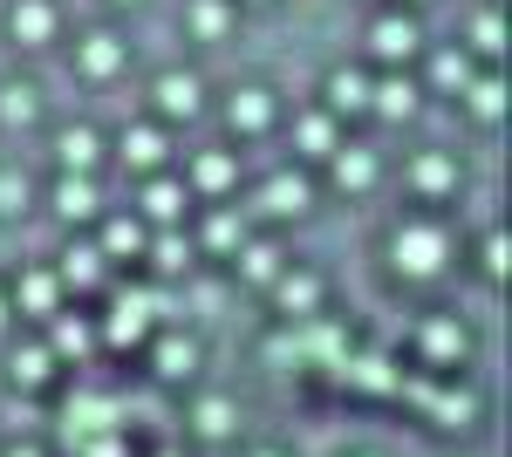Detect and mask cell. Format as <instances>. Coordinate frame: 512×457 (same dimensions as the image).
I'll list each match as a JSON object with an SVG mask.
<instances>
[{"instance_id":"obj_1","label":"cell","mask_w":512,"mask_h":457,"mask_svg":"<svg viewBox=\"0 0 512 457\" xmlns=\"http://www.w3.org/2000/svg\"><path fill=\"white\" fill-rule=\"evenodd\" d=\"M390 260L396 273H410V280H431V273H444V260H451V232L437 226V219H403L390 239Z\"/></svg>"},{"instance_id":"obj_2","label":"cell","mask_w":512,"mask_h":457,"mask_svg":"<svg viewBox=\"0 0 512 457\" xmlns=\"http://www.w3.org/2000/svg\"><path fill=\"white\" fill-rule=\"evenodd\" d=\"M151 314H164V301H158V294H144V287H130V294L110 301V321L96 328V342H110V348L151 342Z\"/></svg>"},{"instance_id":"obj_3","label":"cell","mask_w":512,"mask_h":457,"mask_svg":"<svg viewBox=\"0 0 512 457\" xmlns=\"http://www.w3.org/2000/svg\"><path fill=\"white\" fill-rule=\"evenodd\" d=\"M301 362H315V369H342V355H349V335L335 328V321H321V314H301V328L287 335Z\"/></svg>"},{"instance_id":"obj_4","label":"cell","mask_w":512,"mask_h":457,"mask_svg":"<svg viewBox=\"0 0 512 457\" xmlns=\"http://www.w3.org/2000/svg\"><path fill=\"white\" fill-rule=\"evenodd\" d=\"M417 342H424V362H431V369H458V362L472 355V328H465L458 314H431Z\"/></svg>"},{"instance_id":"obj_5","label":"cell","mask_w":512,"mask_h":457,"mask_svg":"<svg viewBox=\"0 0 512 457\" xmlns=\"http://www.w3.org/2000/svg\"><path fill=\"white\" fill-rule=\"evenodd\" d=\"M89 430H123V403L117 396H103V389H76V396H69L62 437H89Z\"/></svg>"},{"instance_id":"obj_6","label":"cell","mask_w":512,"mask_h":457,"mask_svg":"<svg viewBox=\"0 0 512 457\" xmlns=\"http://www.w3.org/2000/svg\"><path fill=\"white\" fill-rule=\"evenodd\" d=\"M7 301H14V314L48 321V314H62V280H55L48 267H21V280L7 287Z\"/></svg>"},{"instance_id":"obj_7","label":"cell","mask_w":512,"mask_h":457,"mask_svg":"<svg viewBox=\"0 0 512 457\" xmlns=\"http://www.w3.org/2000/svg\"><path fill=\"white\" fill-rule=\"evenodd\" d=\"M267 287H274V301H280V314H287V321H301V314H321V273H308V267H280Z\"/></svg>"},{"instance_id":"obj_8","label":"cell","mask_w":512,"mask_h":457,"mask_svg":"<svg viewBox=\"0 0 512 457\" xmlns=\"http://www.w3.org/2000/svg\"><path fill=\"white\" fill-rule=\"evenodd\" d=\"M417 21H410V14H376V21H369V48H376V62H410V55H417Z\"/></svg>"},{"instance_id":"obj_9","label":"cell","mask_w":512,"mask_h":457,"mask_svg":"<svg viewBox=\"0 0 512 457\" xmlns=\"http://www.w3.org/2000/svg\"><path fill=\"white\" fill-rule=\"evenodd\" d=\"M308 205H315V191H308L301 171H274V178L260 185V212H274V219H301Z\"/></svg>"},{"instance_id":"obj_10","label":"cell","mask_w":512,"mask_h":457,"mask_svg":"<svg viewBox=\"0 0 512 457\" xmlns=\"http://www.w3.org/2000/svg\"><path fill=\"white\" fill-rule=\"evenodd\" d=\"M342 144V123L328 110H308V116H294V151L308 157V164H328V151Z\"/></svg>"},{"instance_id":"obj_11","label":"cell","mask_w":512,"mask_h":457,"mask_svg":"<svg viewBox=\"0 0 512 457\" xmlns=\"http://www.w3.org/2000/svg\"><path fill=\"white\" fill-rule=\"evenodd\" d=\"M151 376H158V382L198 376V342H192V335H158V342H151Z\"/></svg>"},{"instance_id":"obj_12","label":"cell","mask_w":512,"mask_h":457,"mask_svg":"<svg viewBox=\"0 0 512 457\" xmlns=\"http://www.w3.org/2000/svg\"><path fill=\"white\" fill-rule=\"evenodd\" d=\"M123 55H130V48H123L117 35H103V28H96V35H82V41H76V69H82V76H89V82H110V76H117V69H123Z\"/></svg>"},{"instance_id":"obj_13","label":"cell","mask_w":512,"mask_h":457,"mask_svg":"<svg viewBox=\"0 0 512 457\" xmlns=\"http://www.w3.org/2000/svg\"><path fill=\"white\" fill-rule=\"evenodd\" d=\"M342 376H349V389H362V396H396V362L390 355H342Z\"/></svg>"},{"instance_id":"obj_14","label":"cell","mask_w":512,"mask_h":457,"mask_svg":"<svg viewBox=\"0 0 512 457\" xmlns=\"http://www.w3.org/2000/svg\"><path fill=\"white\" fill-rule=\"evenodd\" d=\"M48 205H55L69 226H76V219H96V178H89V171H62L55 191H48Z\"/></svg>"},{"instance_id":"obj_15","label":"cell","mask_w":512,"mask_h":457,"mask_svg":"<svg viewBox=\"0 0 512 457\" xmlns=\"http://www.w3.org/2000/svg\"><path fill=\"white\" fill-rule=\"evenodd\" d=\"M7 28H14L21 48H48V41H55V0H14Z\"/></svg>"},{"instance_id":"obj_16","label":"cell","mask_w":512,"mask_h":457,"mask_svg":"<svg viewBox=\"0 0 512 457\" xmlns=\"http://www.w3.org/2000/svg\"><path fill=\"white\" fill-rule=\"evenodd\" d=\"M233 430H239V403H233V396H198V403H192V437L226 444Z\"/></svg>"},{"instance_id":"obj_17","label":"cell","mask_w":512,"mask_h":457,"mask_svg":"<svg viewBox=\"0 0 512 457\" xmlns=\"http://www.w3.org/2000/svg\"><path fill=\"white\" fill-rule=\"evenodd\" d=\"M328 178L342 191H369L376 185V151H362V144H335L328 151Z\"/></svg>"},{"instance_id":"obj_18","label":"cell","mask_w":512,"mask_h":457,"mask_svg":"<svg viewBox=\"0 0 512 457\" xmlns=\"http://www.w3.org/2000/svg\"><path fill=\"white\" fill-rule=\"evenodd\" d=\"M151 96H158V110H164V116H198V96H205V82H198L192 69H164Z\"/></svg>"},{"instance_id":"obj_19","label":"cell","mask_w":512,"mask_h":457,"mask_svg":"<svg viewBox=\"0 0 512 457\" xmlns=\"http://www.w3.org/2000/svg\"><path fill=\"white\" fill-rule=\"evenodd\" d=\"M424 417H431L437 430H472V423H478V396H472V389H431Z\"/></svg>"},{"instance_id":"obj_20","label":"cell","mask_w":512,"mask_h":457,"mask_svg":"<svg viewBox=\"0 0 512 457\" xmlns=\"http://www.w3.org/2000/svg\"><path fill=\"white\" fill-rule=\"evenodd\" d=\"M48 321H55V335H48V355H55V362H82V355L96 348V328H89L82 314H48Z\"/></svg>"},{"instance_id":"obj_21","label":"cell","mask_w":512,"mask_h":457,"mask_svg":"<svg viewBox=\"0 0 512 457\" xmlns=\"http://www.w3.org/2000/svg\"><path fill=\"white\" fill-rule=\"evenodd\" d=\"M328 116H369V76L362 69H335L328 76Z\"/></svg>"},{"instance_id":"obj_22","label":"cell","mask_w":512,"mask_h":457,"mask_svg":"<svg viewBox=\"0 0 512 457\" xmlns=\"http://www.w3.org/2000/svg\"><path fill=\"white\" fill-rule=\"evenodd\" d=\"M226 123H233L239 137H260V130L274 123V96H267V89H239L233 103H226Z\"/></svg>"},{"instance_id":"obj_23","label":"cell","mask_w":512,"mask_h":457,"mask_svg":"<svg viewBox=\"0 0 512 457\" xmlns=\"http://www.w3.org/2000/svg\"><path fill=\"white\" fill-rule=\"evenodd\" d=\"M144 239H151L144 219H137V212H117V219L103 226V260H144Z\"/></svg>"},{"instance_id":"obj_24","label":"cell","mask_w":512,"mask_h":457,"mask_svg":"<svg viewBox=\"0 0 512 457\" xmlns=\"http://www.w3.org/2000/svg\"><path fill=\"white\" fill-rule=\"evenodd\" d=\"M233 178H239L233 151H198V157H192V191H205V198L233 191Z\"/></svg>"},{"instance_id":"obj_25","label":"cell","mask_w":512,"mask_h":457,"mask_svg":"<svg viewBox=\"0 0 512 457\" xmlns=\"http://www.w3.org/2000/svg\"><path fill=\"white\" fill-rule=\"evenodd\" d=\"M144 219H151V226H178V219H185V185H178V178H151V185H144Z\"/></svg>"},{"instance_id":"obj_26","label":"cell","mask_w":512,"mask_h":457,"mask_svg":"<svg viewBox=\"0 0 512 457\" xmlns=\"http://www.w3.org/2000/svg\"><path fill=\"white\" fill-rule=\"evenodd\" d=\"M62 287H76V294H89V287H103V246H69L62 253V273H55Z\"/></svg>"},{"instance_id":"obj_27","label":"cell","mask_w":512,"mask_h":457,"mask_svg":"<svg viewBox=\"0 0 512 457\" xmlns=\"http://www.w3.org/2000/svg\"><path fill=\"white\" fill-rule=\"evenodd\" d=\"M55 157H62V171H96L103 137H96L89 123H76V130H62V137H55Z\"/></svg>"},{"instance_id":"obj_28","label":"cell","mask_w":512,"mask_h":457,"mask_svg":"<svg viewBox=\"0 0 512 457\" xmlns=\"http://www.w3.org/2000/svg\"><path fill=\"white\" fill-rule=\"evenodd\" d=\"M369 110H376V116H396V123H403V116L417 110V82H410V76H383V82H369Z\"/></svg>"},{"instance_id":"obj_29","label":"cell","mask_w":512,"mask_h":457,"mask_svg":"<svg viewBox=\"0 0 512 457\" xmlns=\"http://www.w3.org/2000/svg\"><path fill=\"white\" fill-rule=\"evenodd\" d=\"M410 185L424 191V198H444V191H458V164L444 151H424L417 164H410Z\"/></svg>"},{"instance_id":"obj_30","label":"cell","mask_w":512,"mask_h":457,"mask_svg":"<svg viewBox=\"0 0 512 457\" xmlns=\"http://www.w3.org/2000/svg\"><path fill=\"white\" fill-rule=\"evenodd\" d=\"M7 376H14V389H41V382L55 376V355H48V342H28V348H14V362H7Z\"/></svg>"},{"instance_id":"obj_31","label":"cell","mask_w":512,"mask_h":457,"mask_svg":"<svg viewBox=\"0 0 512 457\" xmlns=\"http://www.w3.org/2000/svg\"><path fill=\"white\" fill-rule=\"evenodd\" d=\"M123 164H130V171H158L164 164V130H151V123L123 130Z\"/></svg>"},{"instance_id":"obj_32","label":"cell","mask_w":512,"mask_h":457,"mask_svg":"<svg viewBox=\"0 0 512 457\" xmlns=\"http://www.w3.org/2000/svg\"><path fill=\"white\" fill-rule=\"evenodd\" d=\"M144 260H151V267H158L164 280H171V273H185V267H192V239H178V232L164 226L158 239H144Z\"/></svg>"},{"instance_id":"obj_33","label":"cell","mask_w":512,"mask_h":457,"mask_svg":"<svg viewBox=\"0 0 512 457\" xmlns=\"http://www.w3.org/2000/svg\"><path fill=\"white\" fill-rule=\"evenodd\" d=\"M274 273H280V246H267V239H239V280L267 287Z\"/></svg>"},{"instance_id":"obj_34","label":"cell","mask_w":512,"mask_h":457,"mask_svg":"<svg viewBox=\"0 0 512 457\" xmlns=\"http://www.w3.org/2000/svg\"><path fill=\"white\" fill-rule=\"evenodd\" d=\"M458 96L472 103L478 123H499V110H506V82H499V76H472L465 89H458Z\"/></svg>"},{"instance_id":"obj_35","label":"cell","mask_w":512,"mask_h":457,"mask_svg":"<svg viewBox=\"0 0 512 457\" xmlns=\"http://www.w3.org/2000/svg\"><path fill=\"white\" fill-rule=\"evenodd\" d=\"M35 116H41V96L28 82H7V89H0V123H7V130H28Z\"/></svg>"},{"instance_id":"obj_36","label":"cell","mask_w":512,"mask_h":457,"mask_svg":"<svg viewBox=\"0 0 512 457\" xmlns=\"http://www.w3.org/2000/svg\"><path fill=\"white\" fill-rule=\"evenodd\" d=\"M431 82L458 96V89L472 82V55H465V48H437V55H431Z\"/></svg>"},{"instance_id":"obj_37","label":"cell","mask_w":512,"mask_h":457,"mask_svg":"<svg viewBox=\"0 0 512 457\" xmlns=\"http://www.w3.org/2000/svg\"><path fill=\"white\" fill-rule=\"evenodd\" d=\"M185 21H192L198 41H219L226 28H233V7H226V0H192V14H185Z\"/></svg>"},{"instance_id":"obj_38","label":"cell","mask_w":512,"mask_h":457,"mask_svg":"<svg viewBox=\"0 0 512 457\" xmlns=\"http://www.w3.org/2000/svg\"><path fill=\"white\" fill-rule=\"evenodd\" d=\"M198 239H205L212 253H239V239H246V226H239V212H212Z\"/></svg>"},{"instance_id":"obj_39","label":"cell","mask_w":512,"mask_h":457,"mask_svg":"<svg viewBox=\"0 0 512 457\" xmlns=\"http://www.w3.org/2000/svg\"><path fill=\"white\" fill-rule=\"evenodd\" d=\"M69 457H130V444H123V430H89V437H76Z\"/></svg>"},{"instance_id":"obj_40","label":"cell","mask_w":512,"mask_h":457,"mask_svg":"<svg viewBox=\"0 0 512 457\" xmlns=\"http://www.w3.org/2000/svg\"><path fill=\"white\" fill-rule=\"evenodd\" d=\"M35 198V185H28V171H0V219H14L21 205Z\"/></svg>"},{"instance_id":"obj_41","label":"cell","mask_w":512,"mask_h":457,"mask_svg":"<svg viewBox=\"0 0 512 457\" xmlns=\"http://www.w3.org/2000/svg\"><path fill=\"white\" fill-rule=\"evenodd\" d=\"M472 48L478 55H499V48H506V41H499V7H478L472 14Z\"/></svg>"},{"instance_id":"obj_42","label":"cell","mask_w":512,"mask_h":457,"mask_svg":"<svg viewBox=\"0 0 512 457\" xmlns=\"http://www.w3.org/2000/svg\"><path fill=\"white\" fill-rule=\"evenodd\" d=\"M478 267L492 273V280L506 273V232H485V246H478Z\"/></svg>"},{"instance_id":"obj_43","label":"cell","mask_w":512,"mask_h":457,"mask_svg":"<svg viewBox=\"0 0 512 457\" xmlns=\"http://www.w3.org/2000/svg\"><path fill=\"white\" fill-rule=\"evenodd\" d=\"M7 321H14V301H7V287H0V335H7Z\"/></svg>"},{"instance_id":"obj_44","label":"cell","mask_w":512,"mask_h":457,"mask_svg":"<svg viewBox=\"0 0 512 457\" xmlns=\"http://www.w3.org/2000/svg\"><path fill=\"white\" fill-rule=\"evenodd\" d=\"M7 457H41V451L35 444H7Z\"/></svg>"},{"instance_id":"obj_45","label":"cell","mask_w":512,"mask_h":457,"mask_svg":"<svg viewBox=\"0 0 512 457\" xmlns=\"http://www.w3.org/2000/svg\"><path fill=\"white\" fill-rule=\"evenodd\" d=\"M253 457H287V451H253Z\"/></svg>"},{"instance_id":"obj_46","label":"cell","mask_w":512,"mask_h":457,"mask_svg":"<svg viewBox=\"0 0 512 457\" xmlns=\"http://www.w3.org/2000/svg\"><path fill=\"white\" fill-rule=\"evenodd\" d=\"M158 457H178V451H158Z\"/></svg>"}]
</instances>
